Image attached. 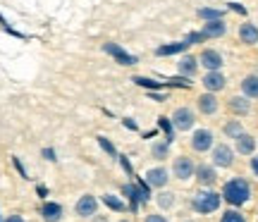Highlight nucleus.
<instances>
[{"mask_svg":"<svg viewBox=\"0 0 258 222\" xmlns=\"http://www.w3.org/2000/svg\"><path fill=\"white\" fill-rule=\"evenodd\" d=\"M199 57L191 55V53H184V55H179V62H177V72L182 74V77H189L194 79L196 72H199Z\"/></svg>","mask_w":258,"mask_h":222,"instance_id":"17","label":"nucleus"},{"mask_svg":"<svg viewBox=\"0 0 258 222\" xmlns=\"http://www.w3.org/2000/svg\"><path fill=\"white\" fill-rule=\"evenodd\" d=\"M172 124H175L177 131H191L194 124H196V112L191 108H186V105H179L175 112H172Z\"/></svg>","mask_w":258,"mask_h":222,"instance_id":"7","label":"nucleus"},{"mask_svg":"<svg viewBox=\"0 0 258 222\" xmlns=\"http://www.w3.org/2000/svg\"><path fill=\"white\" fill-rule=\"evenodd\" d=\"M222 201L232 208H241V205H246L253 198V186L246 177H232L227 179L225 184H222Z\"/></svg>","mask_w":258,"mask_h":222,"instance_id":"1","label":"nucleus"},{"mask_svg":"<svg viewBox=\"0 0 258 222\" xmlns=\"http://www.w3.org/2000/svg\"><path fill=\"white\" fill-rule=\"evenodd\" d=\"M172 172H167V167L158 165V167H151V170H146V175H144V179H146L148 184L153 186V189H165L167 182L172 179Z\"/></svg>","mask_w":258,"mask_h":222,"instance_id":"14","label":"nucleus"},{"mask_svg":"<svg viewBox=\"0 0 258 222\" xmlns=\"http://www.w3.org/2000/svg\"><path fill=\"white\" fill-rule=\"evenodd\" d=\"M38 215H41L43 222H62L64 208H62V203H57V201H43L41 208H38Z\"/></svg>","mask_w":258,"mask_h":222,"instance_id":"13","label":"nucleus"},{"mask_svg":"<svg viewBox=\"0 0 258 222\" xmlns=\"http://www.w3.org/2000/svg\"><path fill=\"white\" fill-rule=\"evenodd\" d=\"M189 146H191L194 153H208L215 146V134L211 129H194Z\"/></svg>","mask_w":258,"mask_h":222,"instance_id":"6","label":"nucleus"},{"mask_svg":"<svg viewBox=\"0 0 258 222\" xmlns=\"http://www.w3.org/2000/svg\"><path fill=\"white\" fill-rule=\"evenodd\" d=\"M0 222H3V215H0Z\"/></svg>","mask_w":258,"mask_h":222,"instance_id":"48","label":"nucleus"},{"mask_svg":"<svg viewBox=\"0 0 258 222\" xmlns=\"http://www.w3.org/2000/svg\"><path fill=\"white\" fill-rule=\"evenodd\" d=\"M148 96V101H156V103H165L167 101V96L163 91H146Z\"/></svg>","mask_w":258,"mask_h":222,"instance_id":"38","label":"nucleus"},{"mask_svg":"<svg viewBox=\"0 0 258 222\" xmlns=\"http://www.w3.org/2000/svg\"><path fill=\"white\" fill-rule=\"evenodd\" d=\"M158 129L163 131V136H165V141L167 143H170V146H172V143H175V124H172V120H170V117H167V115H160V117H158Z\"/></svg>","mask_w":258,"mask_h":222,"instance_id":"25","label":"nucleus"},{"mask_svg":"<svg viewBox=\"0 0 258 222\" xmlns=\"http://www.w3.org/2000/svg\"><path fill=\"white\" fill-rule=\"evenodd\" d=\"M12 167L17 170V175L22 177V179H29L27 167H24V163H22V158H19V156H12Z\"/></svg>","mask_w":258,"mask_h":222,"instance_id":"35","label":"nucleus"},{"mask_svg":"<svg viewBox=\"0 0 258 222\" xmlns=\"http://www.w3.org/2000/svg\"><path fill=\"white\" fill-rule=\"evenodd\" d=\"M120 222H132V220H120Z\"/></svg>","mask_w":258,"mask_h":222,"instance_id":"47","label":"nucleus"},{"mask_svg":"<svg viewBox=\"0 0 258 222\" xmlns=\"http://www.w3.org/2000/svg\"><path fill=\"white\" fill-rule=\"evenodd\" d=\"M0 29H3L5 34H10V36H15V38H27L24 34H19L17 29H12V27H10V24H8V19L3 17V15H0Z\"/></svg>","mask_w":258,"mask_h":222,"instance_id":"36","label":"nucleus"},{"mask_svg":"<svg viewBox=\"0 0 258 222\" xmlns=\"http://www.w3.org/2000/svg\"><path fill=\"white\" fill-rule=\"evenodd\" d=\"M172 177L175 179H179V182H189L194 177V172H196V163H194V158L189 156H177L175 160H172Z\"/></svg>","mask_w":258,"mask_h":222,"instance_id":"5","label":"nucleus"},{"mask_svg":"<svg viewBox=\"0 0 258 222\" xmlns=\"http://www.w3.org/2000/svg\"><path fill=\"white\" fill-rule=\"evenodd\" d=\"M201 31L206 38H222L227 34V22L225 19H211L201 27Z\"/></svg>","mask_w":258,"mask_h":222,"instance_id":"20","label":"nucleus"},{"mask_svg":"<svg viewBox=\"0 0 258 222\" xmlns=\"http://www.w3.org/2000/svg\"><path fill=\"white\" fill-rule=\"evenodd\" d=\"M196 108H199V112H201V115H206V117H213V115H218V110H220V101H218V93H211V91L201 93V96L196 98Z\"/></svg>","mask_w":258,"mask_h":222,"instance_id":"12","label":"nucleus"},{"mask_svg":"<svg viewBox=\"0 0 258 222\" xmlns=\"http://www.w3.org/2000/svg\"><path fill=\"white\" fill-rule=\"evenodd\" d=\"M194 179L199 182V186L211 189V186L218 184V167L213 165V163H199L196 172H194Z\"/></svg>","mask_w":258,"mask_h":222,"instance_id":"9","label":"nucleus"},{"mask_svg":"<svg viewBox=\"0 0 258 222\" xmlns=\"http://www.w3.org/2000/svg\"><path fill=\"white\" fill-rule=\"evenodd\" d=\"M222 134H225V139H237L239 134H244V124L239 120H227L222 124Z\"/></svg>","mask_w":258,"mask_h":222,"instance_id":"28","label":"nucleus"},{"mask_svg":"<svg viewBox=\"0 0 258 222\" xmlns=\"http://www.w3.org/2000/svg\"><path fill=\"white\" fill-rule=\"evenodd\" d=\"M241 93L251 101H258V74H246L241 79Z\"/></svg>","mask_w":258,"mask_h":222,"instance_id":"22","label":"nucleus"},{"mask_svg":"<svg viewBox=\"0 0 258 222\" xmlns=\"http://www.w3.org/2000/svg\"><path fill=\"white\" fill-rule=\"evenodd\" d=\"M122 196H127V201H129V213H139V208L148 203V198L144 196V191L139 189L137 182H127V184L122 186Z\"/></svg>","mask_w":258,"mask_h":222,"instance_id":"8","label":"nucleus"},{"mask_svg":"<svg viewBox=\"0 0 258 222\" xmlns=\"http://www.w3.org/2000/svg\"><path fill=\"white\" fill-rule=\"evenodd\" d=\"M103 53H105V55H110L112 60H115L117 65H122V67H132V65H137V62H139L137 55H132V53H129V50H124L120 43H112V41L103 43Z\"/></svg>","mask_w":258,"mask_h":222,"instance_id":"4","label":"nucleus"},{"mask_svg":"<svg viewBox=\"0 0 258 222\" xmlns=\"http://www.w3.org/2000/svg\"><path fill=\"white\" fill-rule=\"evenodd\" d=\"M144 222H170L165 217V215H160V213H148L146 217H144Z\"/></svg>","mask_w":258,"mask_h":222,"instance_id":"41","label":"nucleus"},{"mask_svg":"<svg viewBox=\"0 0 258 222\" xmlns=\"http://www.w3.org/2000/svg\"><path fill=\"white\" fill-rule=\"evenodd\" d=\"M3 222H27V220H24V217H22L19 213H12V215H8V217H5Z\"/></svg>","mask_w":258,"mask_h":222,"instance_id":"44","label":"nucleus"},{"mask_svg":"<svg viewBox=\"0 0 258 222\" xmlns=\"http://www.w3.org/2000/svg\"><path fill=\"white\" fill-rule=\"evenodd\" d=\"M101 203L105 205V208H110L112 213H127V210H129V205L122 201L120 196H115V194H103L101 196Z\"/></svg>","mask_w":258,"mask_h":222,"instance_id":"23","label":"nucleus"},{"mask_svg":"<svg viewBox=\"0 0 258 222\" xmlns=\"http://www.w3.org/2000/svg\"><path fill=\"white\" fill-rule=\"evenodd\" d=\"M222 205V194H218L215 189H206V186H201L196 194L191 196V210L196 215H213L218 213Z\"/></svg>","mask_w":258,"mask_h":222,"instance_id":"2","label":"nucleus"},{"mask_svg":"<svg viewBox=\"0 0 258 222\" xmlns=\"http://www.w3.org/2000/svg\"><path fill=\"white\" fill-rule=\"evenodd\" d=\"M36 196L41 201H48V196H50V189L46 184H36Z\"/></svg>","mask_w":258,"mask_h":222,"instance_id":"39","label":"nucleus"},{"mask_svg":"<svg viewBox=\"0 0 258 222\" xmlns=\"http://www.w3.org/2000/svg\"><path fill=\"white\" fill-rule=\"evenodd\" d=\"M201 84H203V89H206V91L220 93L222 89L227 86V77H225L220 69H215V72H206L203 74V79H201Z\"/></svg>","mask_w":258,"mask_h":222,"instance_id":"15","label":"nucleus"},{"mask_svg":"<svg viewBox=\"0 0 258 222\" xmlns=\"http://www.w3.org/2000/svg\"><path fill=\"white\" fill-rule=\"evenodd\" d=\"M239 41L244 46H256L258 43V27L253 22H244L239 24Z\"/></svg>","mask_w":258,"mask_h":222,"instance_id":"21","label":"nucleus"},{"mask_svg":"<svg viewBox=\"0 0 258 222\" xmlns=\"http://www.w3.org/2000/svg\"><path fill=\"white\" fill-rule=\"evenodd\" d=\"M96 143L101 146V151H103V153H105L108 158H110V160H115V163H117V158H120V151H117V146H115V143H112L108 136L98 134V136H96Z\"/></svg>","mask_w":258,"mask_h":222,"instance_id":"27","label":"nucleus"},{"mask_svg":"<svg viewBox=\"0 0 258 222\" xmlns=\"http://www.w3.org/2000/svg\"><path fill=\"white\" fill-rule=\"evenodd\" d=\"M117 163H120V167L124 170V175H127V177H134V165H132V160H129V156H122V153H120V158H117Z\"/></svg>","mask_w":258,"mask_h":222,"instance_id":"34","label":"nucleus"},{"mask_svg":"<svg viewBox=\"0 0 258 222\" xmlns=\"http://www.w3.org/2000/svg\"><path fill=\"white\" fill-rule=\"evenodd\" d=\"M151 156L156 158L158 163L167 160V158H170V143H167L165 139H163V141H156V143L151 146Z\"/></svg>","mask_w":258,"mask_h":222,"instance_id":"29","label":"nucleus"},{"mask_svg":"<svg viewBox=\"0 0 258 222\" xmlns=\"http://www.w3.org/2000/svg\"><path fill=\"white\" fill-rule=\"evenodd\" d=\"M256 146H258L256 136H251L249 131H244V134H239V136L234 139V151H237L239 156H253V153H256Z\"/></svg>","mask_w":258,"mask_h":222,"instance_id":"18","label":"nucleus"},{"mask_svg":"<svg viewBox=\"0 0 258 222\" xmlns=\"http://www.w3.org/2000/svg\"><path fill=\"white\" fill-rule=\"evenodd\" d=\"M158 131H160V129H151V131H144V134H141V136H144V139H153V136H158Z\"/></svg>","mask_w":258,"mask_h":222,"instance_id":"45","label":"nucleus"},{"mask_svg":"<svg viewBox=\"0 0 258 222\" xmlns=\"http://www.w3.org/2000/svg\"><path fill=\"white\" fill-rule=\"evenodd\" d=\"M227 108H230V112L234 115V117H246V115H251V98H246L244 93L241 96H232L230 101H227Z\"/></svg>","mask_w":258,"mask_h":222,"instance_id":"16","label":"nucleus"},{"mask_svg":"<svg viewBox=\"0 0 258 222\" xmlns=\"http://www.w3.org/2000/svg\"><path fill=\"white\" fill-rule=\"evenodd\" d=\"M91 222H108V217H105V215H98V213H96L91 217Z\"/></svg>","mask_w":258,"mask_h":222,"instance_id":"46","label":"nucleus"},{"mask_svg":"<svg viewBox=\"0 0 258 222\" xmlns=\"http://www.w3.org/2000/svg\"><path fill=\"white\" fill-rule=\"evenodd\" d=\"M134 182H137V184H139V189L144 191V196H146L148 201H151V198H153V186L148 184V182H146V179H144V177H137V175H134Z\"/></svg>","mask_w":258,"mask_h":222,"instance_id":"33","label":"nucleus"},{"mask_svg":"<svg viewBox=\"0 0 258 222\" xmlns=\"http://www.w3.org/2000/svg\"><path fill=\"white\" fill-rule=\"evenodd\" d=\"M189 43L186 41H172V43H163V46L156 48V55L158 57H172V55H184L189 50Z\"/></svg>","mask_w":258,"mask_h":222,"instance_id":"19","label":"nucleus"},{"mask_svg":"<svg viewBox=\"0 0 258 222\" xmlns=\"http://www.w3.org/2000/svg\"><path fill=\"white\" fill-rule=\"evenodd\" d=\"M199 65H201L206 72H215V69H222V67H225V57H222V53L215 50V48H203L201 55H199Z\"/></svg>","mask_w":258,"mask_h":222,"instance_id":"10","label":"nucleus"},{"mask_svg":"<svg viewBox=\"0 0 258 222\" xmlns=\"http://www.w3.org/2000/svg\"><path fill=\"white\" fill-rule=\"evenodd\" d=\"M184 41L189 43V46H199V43H206L208 38L203 36V31H189V34L184 36Z\"/></svg>","mask_w":258,"mask_h":222,"instance_id":"32","label":"nucleus"},{"mask_svg":"<svg viewBox=\"0 0 258 222\" xmlns=\"http://www.w3.org/2000/svg\"><path fill=\"white\" fill-rule=\"evenodd\" d=\"M156 203H158V208H160V210H170V208H175V205H177V194L165 191V189H158Z\"/></svg>","mask_w":258,"mask_h":222,"instance_id":"24","label":"nucleus"},{"mask_svg":"<svg viewBox=\"0 0 258 222\" xmlns=\"http://www.w3.org/2000/svg\"><path fill=\"white\" fill-rule=\"evenodd\" d=\"M41 158H43V160H48V163H57V151H55V148H50V146L41 148Z\"/></svg>","mask_w":258,"mask_h":222,"instance_id":"37","label":"nucleus"},{"mask_svg":"<svg viewBox=\"0 0 258 222\" xmlns=\"http://www.w3.org/2000/svg\"><path fill=\"white\" fill-rule=\"evenodd\" d=\"M237 151L230 146V143H215V146L211 148V163L218 170H230V167H234V163H237Z\"/></svg>","mask_w":258,"mask_h":222,"instance_id":"3","label":"nucleus"},{"mask_svg":"<svg viewBox=\"0 0 258 222\" xmlns=\"http://www.w3.org/2000/svg\"><path fill=\"white\" fill-rule=\"evenodd\" d=\"M220 222H249V220H246V215L241 213L239 208H232L230 205V208L220 215Z\"/></svg>","mask_w":258,"mask_h":222,"instance_id":"31","label":"nucleus"},{"mask_svg":"<svg viewBox=\"0 0 258 222\" xmlns=\"http://www.w3.org/2000/svg\"><path fill=\"white\" fill-rule=\"evenodd\" d=\"M122 127L129 129V131H139V122L132 120V117H124V120H122Z\"/></svg>","mask_w":258,"mask_h":222,"instance_id":"40","label":"nucleus"},{"mask_svg":"<svg viewBox=\"0 0 258 222\" xmlns=\"http://www.w3.org/2000/svg\"><path fill=\"white\" fill-rule=\"evenodd\" d=\"M74 213L79 215V217H84V220L93 217V215L98 213V198L93 194H82L79 201H77V205H74Z\"/></svg>","mask_w":258,"mask_h":222,"instance_id":"11","label":"nucleus"},{"mask_svg":"<svg viewBox=\"0 0 258 222\" xmlns=\"http://www.w3.org/2000/svg\"><path fill=\"white\" fill-rule=\"evenodd\" d=\"M249 165H251V172L258 177V153H253V156H251V163H249Z\"/></svg>","mask_w":258,"mask_h":222,"instance_id":"43","label":"nucleus"},{"mask_svg":"<svg viewBox=\"0 0 258 222\" xmlns=\"http://www.w3.org/2000/svg\"><path fill=\"white\" fill-rule=\"evenodd\" d=\"M132 84H137V86L146 89V91H160V89H167L163 82H156V79H151V77H141V74H134V77H132Z\"/></svg>","mask_w":258,"mask_h":222,"instance_id":"26","label":"nucleus"},{"mask_svg":"<svg viewBox=\"0 0 258 222\" xmlns=\"http://www.w3.org/2000/svg\"><path fill=\"white\" fill-rule=\"evenodd\" d=\"M199 19L203 22H211V19H225V10H218V8H199L196 10Z\"/></svg>","mask_w":258,"mask_h":222,"instance_id":"30","label":"nucleus"},{"mask_svg":"<svg viewBox=\"0 0 258 222\" xmlns=\"http://www.w3.org/2000/svg\"><path fill=\"white\" fill-rule=\"evenodd\" d=\"M227 8H230L232 12H237V15H244V17H246V8H244L241 3H227Z\"/></svg>","mask_w":258,"mask_h":222,"instance_id":"42","label":"nucleus"}]
</instances>
